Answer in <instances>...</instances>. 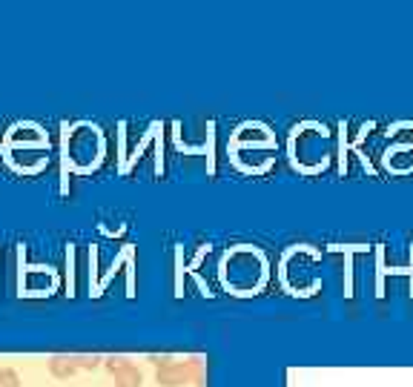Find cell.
Returning <instances> with one entry per match:
<instances>
[{"label":"cell","instance_id":"7a4b0ae2","mask_svg":"<svg viewBox=\"0 0 413 387\" xmlns=\"http://www.w3.org/2000/svg\"><path fill=\"white\" fill-rule=\"evenodd\" d=\"M104 155V135L98 127L92 124H78L72 127V132H66V161L86 173V169L98 166Z\"/></svg>","mask_w":413,"mask_h":387},{"label":"cell","instance_id":"ba28073f","mask_svg":"<svg viewBox=\"0 0 413 387\" xmlns=\"http://www.w3.org/2000/svg\"><path fill=\"white\" fill-rule=\"evenodd\" d=\"M0 387H20V376H17V370H12V368H3V370H0Z\"/></svg>","mask_w":413,"mask_h":387},{"label":"cell","instance_id":"52a82bcc","mask_svg":"<svg viewBox=\"0 0 413 387\" xmlns=\"http://www.w3.org/2000/svg\"><path fill=\"white\" fill-rule=\"evenodd\" d=\"M112 376H115V387H141V381H143V376H141V370L135 365H124Z\"/></svg>","mask_w":413,"mask_h":387},{"label":"cell","instance_id":"9c48e42d","mask_svg":"<svg viewBox=\"0 0 413 387\" xmlns=\"http://www.w3.org/2000/svg\"><path fill=\"white\" fill-rule=\"evenodd\" d=\"M75 361H78V370H95L101 365L98 356H75Z\"/></svg>","mask_w":413,"mask_h":387},{"label":"cell","instance_id":"30bf717a","mask_svg":"<svg viewBox=\"0 0 413 387\" xmlns=\"http://www.w3.org/2000/svg\"><path fill=\"white\" fill-rule=\"evenodd\" d=\"M124 365H130V361H127V358H120V356H112V358H107V370H109V373L120 370Z\"/></svg>","mask_w":413,"mask_h":387},{"label":"cell","instance_id":"6da1fadb","mask_svg":"<svg viewBox=\"0 0 413 387\" xmlns=\"http://www.w3.org/2000/svg\"><path fill=\"white\" fill-rule=\"evenodd\" d=\"M224 284L230 290H235L238 296H250L256 290H261L264 278H267V264L261 258V253L250 250V247H241V250H233L227 258H224Z\"/></svg>","mask_w":413,"mask_h":387},{"label":"cell","instance_id":"5b68a950","mask_svg":"<svg viewBox=\"0 0 413 387\" xmlns=\"http://www.w3.org/2000/svg\"><path fill=\"white\" fill-rule=\"evenodd\" d=\"M23 290H26L29 296H46L55 290V276L49 273V267H32L26 273V278H23Z\"/></svg>","mask_w":413,"mask_h":387},{"label":"cell","instance_id":"277c9868","mask_svg":"<svg viewBox=\"0 0 413 387\" xmlns=\"http://www.w3.org/2000/svg\"><path fill=\"white\" fill-rule=\"evenodd\" d=\"M43 143H46V135L35 124H17L9 135V150H29V147L40 150Z\"/></svg>","mask_w":413,"mask_h":387},{"label":"cell","instance_id":"8992f818","mask_svg":"<svg viewBox=\"0 0 413 387\" xmlns=\"http://www.w3.org/2000/svg\"><path fill=\"white\" fill-rule=\"evenodd\" d=\"M49 373L55 379H72L78 373V361L75 356H52L49 358Z\"/></svg>","mask_w":413,"mask_h":387},{"label":"cell","instance_id":"3957f363","mask_svg":"<svg viewBox=\"0 0 413 387\" xmlns=\"http://www.w3.org/2000/svg\"><path fill=\"white\" fill-rule=\"evenodd\" d=\"M155 379L164 387H181V384H189V381H201V370H198V361H184V365L169 361V365L158 368Z\"/></svg>","mask_w":413,"mask_h":387}]
</instances>
